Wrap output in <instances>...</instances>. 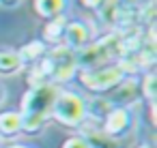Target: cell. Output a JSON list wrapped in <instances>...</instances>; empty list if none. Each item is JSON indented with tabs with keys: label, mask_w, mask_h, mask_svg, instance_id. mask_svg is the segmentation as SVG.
<instances>
[{
	"label": "cell",
	"mask_w": 157,
	"mask_h": 148,
	"mask_svg": "<svg viewBox=\"0 0 157 148\" xmlns=\"http://www.w3.org/2000/svg\"><path fill=\"white\" fill-rule=\"evenodd\" d=\"M56 94H58V90L54 84H45L41 88L26 90V94L22 97V107H20L22 133L37 135L43 131L45 122L52 118V107H54Z\"/></svg>",
	"instance_id": "obj_1"
},
{
	"label": "cell",
	"mask_w": 157,
	"mask_h": 148,
	"mask_svg": "<svg viewBox=\"0 0 157 148\" xmlns=\"http://www.w3.org/2000/svg\"><path fill=\"white\" fill-rule=\"evenodd\" d=\"M39 69L45 73L48 82L52 84H60V82H69L75 73H78V54L71 52L65 45H56L52 50H48L45 58L39 62Z\"/></svg>",
	"instance_id": "obj_2"
},
{
	"label": "cell",
	"mask_w": 157,
	"mask_h": 148,
	"mask_svg": "<svg viewBox=\"0 0 157 148\" xmlns=\"http://www.w3.org/2000/svg\"><path fill=\"white\" fill-rule=\"evenodd\" d=\"M52 118L65 127H80L86 120V101L75 92L58 90L52 107Z\"/></svg>",
	"instance_id": "obj_3"
},
{
	"label": "cell",
	"mask_w": 157,
	"mask_h": 148,
	"mask_svg": "<svg viewBox=\"0 0 157 148\" xmlns=\"http://www.w3.org/2000/svg\"><path fill=\"white\" fill-rule=\"evenodd\" d=\"M125 75L127 73L123 71L121 65H105V67L82 71L80 73V82L90 92H112L125 80Z\"/></svg>",
	"instance_id": "obj_4"
},
{
	"label": "cell",
	"mask_w": 157,
	"mask_h": 148,
	"mask_svg": "<svg viewBox=\"0 0 157 148\" xmlns=\"http://www.w3.org/2000/svg\"><path fill=\"white\" fill-rule=\"evenodd\" d=\"M133 127V116L127 107H112L105 118H103V124H101V133L108 135L110 139H118V137H125Z\"/></svg>",
	"instance_id": "obj_5"
},
{
	"label": "cell",
	"mask_w": 157,
	"mask_h": 148,
	"mask_svg": "<svg viewBox=\"0 0 157 148\" xmlns=\"http://www.w3.org/2000/svg\"><path fill=\"white\" fill-rule=\"evenodd\" d=\"M63 41H65V47H69L71 52L78 54V52H82V50L88 47V43H90V32H88V28H86L84 22H71V20H69Z\"/></svg>",
	"instance_id": "obj_6"
},
{
	"label": "cell",
	"mask_w": 157,
	"mask_h": 148,
	"mask_svg": "<svg viewBox=\"0 0 157 148\" xmlns=\"http://www.w3.org/2000/svg\"><path fill=\"white\" fill-rule=\"evenodd\" d=\"M67 24H69V17L67 15H58L54 20H48L43 30H41V41L50 47V45H58L65 37V30H67Z\"/></svg>",
	"instance_id": "obj_7"
},
{
	"label": "cell",
	"mask_w": 157,
	"mask_h": 148,
	"mask_svg": "<svg viewBox=\"0 0 157 148\" xmlns=\"http://www.w3.org/2000/svg\"><path fill=\"white\" fill-rule=\"evenodd\" d=\"M48 50H50V47H48L41 39H33V41H28L26 45L20 47L17 56H20L22 65H30V67H35V65H39V62L45 58Z\"/></svg>",
	"instance_id": "obj_8"
},
{
	"label": "cell",
	"mask_w": 157,
	"mask_h": 148,
	"mask_svg": "<svg viewBox=\"0 0 157 148\" xmlns=\"http://www.w3.org/2000/svg\"><path fill=\"white\" fill-rule=\"evenodd\" d=\"M22 133V116L15 109L0 112V137L2 139H13Z\"/></svg>",
	"instance_id": "obj_9"
},
{
	"label": "cell",
	"mask_w": 157,
	"mask_h": 148,
	"mask_svg": "<svg viewBox=\"0 0 157 148\" xmlns=\"http://www.w3.org/2000/svg\"><path fill=\"white\" fill-rule=\"evenodd\" d=\"M33 9L41 20H54L58 15H65L67 0H33Z\"/></svg>",
	"instance_id": "obj_10"
},
{
	"label": "cell",
	"mask_w": 157,
	"mask_h": 148,
	"mask_svg": "<svg viewBox=\"0 0 157 148\" xmlns=\"http://www.w3.org/2000/svg\"><path fill=\"white\" fill-rule=\"evenodd\" d=\"M22 60L13 50H0V75H13L22 71Z\"/></svg>",
	"instance_id": "obj_11"
},
{
	"label": "cell",
	"mask_w": 157,
	"mask_h": 148,
	"mask_svg": "<svg viewBox=\"0 0 157 148\" xmlns=\"http://www.w3.org/2000/svg\"><path fill=\"white\" fill-rule=\"evenodd\" d=\"M82 137L86 139L88 148H118L114 139H110L108 135L101 133V129H95V131H90L88 135H82Z\"/></svg>",
	"instance_id": "obj_12"
},
{
	"label": "cell",
	"mask_w": 157,
	"mask_h": 148,
	"mask_svg": "<svg viewBox=\"0 0 157 148\" xmlns=\"http://www.w3.org/2000/svg\"><path fill=\"white\" fill-rule=\"evenodd\" d=\"M140 92L146 97V101L151 105L155 103V73H146V77L140 84Z\"/></svg>",
	"instance_id": "obj_13"
},
{
	"label": "cell",
	"mask_w": 157,
	"mask_h": 148,
	"mask_svg": "<svg viewBox=\"0 0 157 148\" xmlns=\"http://www.w3.org/2000/svg\"><path fill=\"white\" fill-rule=\"evenodd\" d=\"M60 148H88V146H86V139L82 135H71V137H67L63 142Z\"/></svg>",
	"instance_id": "obj_14"
},
{
	"label": "cell",
	"mask_w": 157,
	"mask_h": 148,
	"mask_svg": "<svg viewBox=\"0 0 157 148\" xmlns=\"http://www.w3.org/2000/svg\"><path fill=\"white\" fill-rule=\"evenodd\" d=\"M20 5V0H0V7H5V9H15Z\"/></svg>",
	"instance_id": "obj_15"
},
{
	"label": "cell",
	"mask_w": 157,
	"mask_h": 148,
	"mask_svg": "<svg viewBox=\"0 0 157 148\" xmlns=\"http://www.w3.org/2000/svg\"><path fill=\"white\" fill-rule=\"evenodd\" d=\"M82 2H84L86 7H90V9H99V7L103 5V0H82Z\"/></svg>",
	"instance_id": "obj_16"
},
{
	"label": "cell",
	"mask_w": 157,
	"mask_h": 148,
	"mask_svg": "<svg viewBox=\"0 0 157 148\" xmlns=\"http://www.w3.org/2000/svg\"><path fill=\"white\" fill-rule=\"evenodd\" d=\"M5 148H28V146H24V144H9V146H5Z\"/></svg>",
	"instance_id": "obj_17"
},
{
	"label": "cell",
	"mask_w": 157,
	"mask_h": 148,
	"mask_svg": "<svg viewBox=\"0 0 157 148\" xmlns=\"http://www.w3.org/2000/svg\"><path fill=\"white\" fill-rule=\"evenodd\" d=\"M5 94H7V90H5L2 86H0V103H2V101H5Z\"/></svg>",
	"instance_id": "obj_18"
},
{
	"label": "cell",
	"mask_w": 157,
	"mask_h": 148,
	"mask_svg": "<svg viewBox=\"0 0 157 148\" xmlns=\"http://www.w3.org/2000/svg\"><path fill=\"white\" fill-rule=\"evenodd\" d=\"M138 148H153V146H148V144H140Z\"/></svg>",
	"instance_id": "obj_19"
}]
</instances>
